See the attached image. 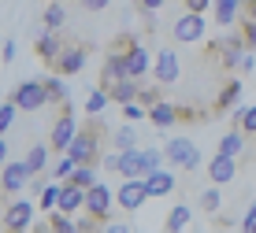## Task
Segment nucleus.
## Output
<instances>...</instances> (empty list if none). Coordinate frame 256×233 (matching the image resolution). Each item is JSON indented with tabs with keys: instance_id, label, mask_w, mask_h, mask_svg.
Returning a JSON list of instances; mask_svg holds the SVG:
<instances>
[{
	"instance_id": "obj_1",
	"label": "nucleus",
	"mask_w": 256,
	"mask_h": 233,
	"mask_svg": "<svg viewBox=\"0 0 256 233\" xmlns=\"http://www.w3.org/2000/svg\"><path fill=\"white\" fill-rule=\"evenodd\" d=\"M100 137H104V122H100V119L93 115V119H90V122H86L82 130L74 133V141H70V148L64 152V156H70V159H74L78 167H93L96 159H104Z\"/></svg>"
},
{
	"instance_id": "obj_2",
	"label": "nucleus",
	"mask_w": 256,
	"mask_h": 233,
	"mask_svg": "<svg viewBox=\"0 0 256 233\" xmlns=\"http://www.w3.org/2000/svg\"><path fill=\"white\" fill-rule=\"evenodd\" d=\"M74 133H78V119H74V107H67V104H64V111H60V119L52 122V137H48V145L56 148V152H67V148H70V141H74Z\"/></svg>"
},
{
	"instance_id": "obj_3",
	"label": "nucleus",
	"mask_w": 256,
	"mask_h": 233,
	"mask_svg": "<svg viewBox=\"0 0 256 233\" xmlns=\"http://www.w3.org/2000/svg\"><path fill=\"white\" fill-rule=\"evenodd\" d=\"M12 100L22 107V111H41L48 104V93H45V82H22L12 89Z\"/></svg>"
},
{
	"instance_id": "obj_4",
	"label": "nucleus",
	"mask_w": 256,
	"mask_h": 233,
	"mask_svg": "<svg viewBox=\"0 0 256 233\" xmlns=\"http://www.w3.org/2000/svg\"><path fill=\"white\" fill-rule=\"evenodd\" d=\"M86 59H90V44H64V52H60V59L52 63V70L70 78V74H78V70L86 67Z\"/></svg>"
},
{
	"instance_id": "obj_5",
	"label": "nucleus",
	"mask_w": 256,
	"mask_h": 233,
	"mask_svg": "<svg viewBox=\"0 0 256 233\" xmlns=\"http://www.w3.org/2000/svg\"><path fill=\"white\" fill-rule=\"evenodd\" d=\"M164 152H167V163H171V167H182V170H193V167L200 163L197 145H193V141H186V137H174Z\"/></svg>"
},
{
	"instance_id": "obj_6",
	"label": "nucleus",
	"mask_w": 256,
	"mask_h": 233,
	"mask_svg": "<svg viewBox=\"0 0 256 233\" xmlns=\"http://www.w3.org/2000/svg\"><path fill=\"white\" fill-rule=\"evenodd\" d=\"M116 200H119V208H122V211L134 215V211H141V204L152 200V196H148V189H145V178H134V182H122V185H119Z\"/></svg>"
},
{
	"instance_id": "obj_7",
	"label": "nucleus",
	"mask_w": 256,
	"mask_h": 233,
	"mask_svg": "<svg viewBox=\"0 0 256 233\" xmlns=\"http://www.w3.org/2000/svg\"><path fill=\"white\" fill-rule=\"evenodd\" d=\"M171 33H174V41H182V44H197L204 37V15H193V11L178 15V22H174Z\"/></svg>"
},
{
	"instance_id": "obj_8",
	"label": "nucleus",
	"mask_w": 256,
	"mask_h": 233,
	"mask_svg": "<svg viewBox=\"0 0 256 233\" xmlns=\"http://www.w3.org/2000/svg\"><path fill=\"white\" fill-rule=\"evenodd\" d=\"M30 222H34V204L30 200H15L12 208L4 211V230L8 233H22Z\"/></svg>"
},
{
	"instance_id": "obj_9",
	"label": "nucleus",
	"mask_w": 256,
	"mask_h": 233,
	"mask_svg": "<svg viewBox=\"0 0 256 233\" xmlns=\"http://www.w3.org/2000/svg\"><path fill=\"white\" fill-rule=\"evenodd\" d=\"M152 74H156L160 85L178 82V56H174V48H160V56H156V63H152Z\"/></svg>"
},
{
	"instance_id": "obj_10",
	"label": "nucleus",
	"mask_w": 256,
	"mask_h": 233,
	"mask_svg": "<svg viewBox=\"0 0 256 233\" xmlns=\"http://www.w3.org/2000/svg\"><path fill=\"white\" fill-rule=\"evenodd\" d=\"M174 185H178V178H174L171 170H148V174H145V189H148V196H152V200L171 196Z\"/></svg>"
},
{
	"instance_id": "obj_11",
	"label": "nucleus",
	"mask_w": 256,
	"mask_h": 233,
	"mask_svg": "<svg viewBox=\"0 0 256 233\" xmlns=\"http://www.w3.org/2000/svg\"><path fill=\"white\" fill-rule=\"evenodd\" d=\"M234 174H238L234 156H223V152H216V156H212V163H208V178H212V185H226V182H234Z\"/></svg>"
},
{
	"instance_id": "obj_12",
	"label": "nucleus",
	"mask_w": 256,
	"mask_h": 233,
	"mask_svg": "<svg viewBox=\"0 0 256 233\" xmlns=\"http://www.w3.org/2000/svg\"><path fill=\"white\" fill-rule=\"evenodd\" d=\"M126 78H130V74H126V63H122L119 56H108V59H104V67H100V89H108V93H112V89H119Z\"/></svg>"
},
{
	"instance_id": "obj_13",
	"label": "nucleus",
	"mask_w": 256,
	"mask_h": 233,
	"mask_svg": "<svg viewBox=\"0 0 256 233\" xmlns=\"http://www.w3.org/2000/svg\"><path fill=\"white\" fill-rule=\"evenodd\" d=\"M145 174H148L145 152H141V148L122 152V163H119V178H122V182H134V178H145Z\"/></svg>"
},
{
	"instance_id": "obj_14",
	"label": "nucleus",
	"mask_w": 256,
	"mask_h": 233,
	"mask_svg": "<svg viewBox=\"0 0 256 233\" xmlns=\"http://www.w3.org/2000/svg\"><path fill=\"white\" fill-rule=\"evenodd\" d=\"M86 211H90L93 219H108V211H112V189L108 185H93V189L86 193Z\"/></svg>"
},
{
	"instance_id": "obj_15",
	"label": "nucleus",
	"mask_w": 256,
	"mask_h": 233,
	"mask_svg": "<svg viewBox=\"0 0 256 233\" xmlns=\"http://www.w3.org/2000/svg\"><path fill=\"white\" fill-rule=\"evenodd\" d=\"M26 178H34L30 167H26V159H22V163H19V159L4 163V193H19L22 185H26Z\"/></svg>"
},
{
	"instance_id": "obj_16",
	"label": "nucleus",
	"mask_w": 256,
	"mask_h": 233,
	"mask_svg": "<svg viewBox=\"0 0 256 233\" xmlns=\"http://www.w3.org/2000/svg\"><path fill=\"white\" fill-rule=\"evenodd\" d=\"M182 115H178V107H174L171 100H160V104H152L148 107V122L152 126H160V130H167V126H174Z\"/></svg>"
},
{
	"instance_id": "obj_17",
	"label": "nucleus",
	"mask_w": 256,
	"mask_h": 233,
	"mask_svg": "<svg viewBox=\"0 0 256 233\" xmlns=\"http://www.w3.org/2000/svg\"><path fill=\"white\" fill-rule=\"evenodd\" d=\"M119 59L126 63V74H130V78H141V74H148V67H152V59H148V52L141 48V44H138V48H130L126 56H119Z\"/></svg>"
},
{
	"instance_id": "obj_18",
	"label": "nucleus",
	"mask_w": 256,
	"mask_h": 233,
	"mask_svg": "<svg viewBox=\"0 0 256 233\" xmlns=\"http://www.w3.org/2000/svg\"><path fill=\"white\" fill-rule=\"evenodd\" d=\"M60 52H64V41H60L56 33L41 30V37H38V59H45V63H56Z\"/></svg>"
},
{
	"instance_id": "obj_19",
	"label": "nucleus",
	"mask_w": 256,
	"mask_h": 233,
	"mask_svg": "<svg viewBox=\"0 0 256 233\" xmlns=\"http://www.w3.org/2000/svg\"><path fill=\"white\" fill-rule=\"evenodd\" d=\"M78 208H86V189H78V185H64V193H60V208L56 211H64V215H74Z\"/></svg>"
},
{
	"instance_id": "obj_20",
	"label": "nucleus",
	"mask_w": 256,
	"mask_h": 233,
	"mask_svg": "<svg viewBox=\"0 0 256 233\" xmlns=\"http://www.w3.org/2000/svg\"><path fill=\"white\" fill-rule=\"evenodd\" d=\"M212 7H216V22H219V26H223V30H226V26H234L238 11H242V7H245V0H216V4H212Z\"/></svg>"
},
{
	"instance_id": "obj_21",
	"label": "nucleus",
	"mask_w": 256,
	"mask_h": 233,
	"mask_svg": "<svg viewBox=\"0 0 256 233\" xmlns=\"http://www.w3.org/2000/svg\"><path fill=\"white\" fill-rule=\"evenodd\" d=\"M64 22H67V7L60 4V0H52V4L45 7V15H41V26H45L48 33H60Z\"/></svg>"
},
{
	"instance_id": "obj_22",
	"label": "nucleus",
	"mask_w": 256,
	"mask_h": 233,
	"mask_svg": "<svg viewBox=\"0 0 256 233\" xmlns=\"http://www.w3.org/2000/svg\"><path fill=\"white\" fill-rule=\"evenodd\" d=\"M219 152H223V156H234V159H238V156L245 152V133L238 130V126H234L230 133H223V141H219Z\"/></svg>"
},
{
	"instance_id": "obj_23",
	"label": "nucleus",
	"mask_w": 256,
	"mask_h": 233,
	"mask_svg": "<svg viewBox=\"0 0 256 233\" xmlns=\"http://www.w3.org/2000/svg\"><path fill=\"white\" fill-rule=\"evenodd\" d=\"M112 145H116V152L138 148V130H134V122H126V126H119L116 133H112Z\"/></svg>"
},
{
	"instance_id": "obj_24",
	"label": "nucleus",
	"mask_w": 256,
	"mask_h": 233,
	"mask_svg": "<svg viewBox=\"0 0 256 233\" xmlns=\"http://www.w3.org/2000/svg\"><path fill=\"white\" fill-rule=\"evenodd\" d=\"M186 226H190V204L171 208V215H167V222H164V230H167V233H182Z\"/></svg>"
},
{
	"instance_id": "obj_25",
	"label": "nucleus",
	"mask_w": 256,
	"mask_h": 233,
	"mask_svg": "<svg viewBox=\"0 0 256 233\" xmlns=\"http://www.w3.org/2000/svg\"><path fill=\"white\" fill-rule=\"evenodd\" d=\"M238 96H242V82L234 78V82H226V85H223V93L216 96V111H226V107H234V104H238Z\"/></svg>"
},
{
	"instance_id": "obj_26",
	"label": "nucleus",
	"mask_w": 256,
	"mask_h": 233,
	"mask_svg": "<svg viewBox=\"0 0 256 233\" xmlns=\"http://www.w3.org/2000/svg\"><path fill=\"white\" fill-rule=\"evenodd\" d=\"M138 93H141V85H138V78H126L119 89H112V100L116 104H134L138 100Z\"/></svg>"
},
{
	"instance_id": "obj_27",
	"label": "nucleus",
	"mask_w": 256,
	"mask_h": 233,
	"mask_svg": "<svg viewBox=\"0 0 256 233\" xmlns=\"http://www.w3.org/2000/svg\"><path fill=\"white\" fill-rule=\"evenodd\" d=\"M45 93H48V104H67V85H64V74H52V78H45Z\"/></svg>"
},
{
	"instance_id": "obj_28",
	"label": "nucleus",
	"mask_w": 256,
	"mask_h": 233,
	"mask_svg": "<svg viewBox=\"0 0 256 233\" xmlns=\"http://www.w3.org/2000/svg\"><path fill=\"white\" fill-rule=\"evenodd\" d=\"M234 122L242 133H249V137H256V104L252 107H238L234 111Z\"/></svg>"
},
{
	"instance_id": "obj_29",
	"label": "nucleus",
	"mask_w": 256,
	"mask_h": 233,
	"mask_svg": "<svg viewBox=\"0 0 256 233\" xmlns=\"http://www.w3.org/2000/svg\"><path fill=\"white\" fill-rule=\"evenodd\" d=\"M26 167H30V174H41V170L48 167V148L45 145H34L30 156H26Z\"/></svg>"
},
{
	"instance_id": "obj_30",
	"label": "nucleus",
	"mask_w": 256,
	"mask_h": 233,
	"mask_svg": "<svg viewBox=\"0 0 256 233\" xmlns=\"http://www.w3.org/2000/svg\"><path fill=\"white\" fill-rule=\"evenodd\" d=\"M200 211H208V215H216L219 208H223V193H219V185H212V189H204L200 193Z\"/></svg>"
},
{
	"instance_id": "obj_31",
	"label": "nucleus",
	"mask_w": 256,
	"mask_h": 233,
	"mask_svg": "<svg viewBox=\"0 0 256 233\" xmlns=\"http://www.w3.org/2000/svg\"><path fill=\"white\" fill-rule=\"evenodd\" d=\"M48 226H52V233H82V226H78L70 215H64V211H56L48 219Z\"/></svg>"
},
{
	"instance_id": "obj_32",
	"label": "nucleus",
	"mask_w": 256,
	"mask_h": 233,
	"mask_svg": "<svg viewBox=\"0 0 256 233\" xmlns=\"http://www.w3.org/2000/svg\"><path fill=\"white\" fill-rule=\"evenodd\" d=\"M108 104H112V93H108V89H96V93H90V100H86V111H90V115H104Z\"/></svg>"
},
{
	"instance_id": "obj_33",
	"label": "nucleus",
	"mask_w": 256,
	"mask_h": 233,
	"mask_svg": "<svg viewBox=\"0 0 256 233\" xmlns=\"http://www.w3.org/2000/svg\"><path fill=\"white\" fill-rule=\"evenodd\" d=\"M19 111H22V107L15 104V100H4V107H0V133H8V130L15 126V119H19Z\"/></svg>"
},
{
	"instance_id": "obj_34",
	"label": "nucleus",
	"mask_w": 256,
	"mask_h": 233,
	"mask_svg": "<svg viewBox=\"0 0 256 233\" xmlns=\"http://www.w3.org/2000/svg\"><path fill=\"white\" fill-rule=\"evenodd\" d=\"M70 185H78V189L90 193L93 185H100V182H96V170H93V167H78V170H74V178H70Z\"/></svg>"
},
{
	"instance_id": "obj_35",
	"label": "nucleus",
	"mask_w": 256,
	"mask_h": 233,
	"mask_svg": "<svg viewBox=\"0 0 256 233\" xmlns=\"http://www.w3.org/2000/svg\"><path fill=\"white\" fill-rule=\"evenodd\" d=\"M74 170H78V163H74L70 156H64L56 167H52V178H56V182H70V178H74Z\"/></svg>"
},
{
	"instance_id": "obj_36",
	"label": "nucleus",
	"mask_w": 256,
	"mask_h": 233,
	"mask_svg": "<svg viewBox=\"0 0 256 233\" xmlns=\"http://www.w3.org/2000/svg\"><path fill=\"white\" fill-rule=\"evenodd\" d=\"M60 193H64V185H45V193H41V211L60 208Z\"/></svg>"
},
{
	"instance_id": "obj_37",
	"label": "nucleus",
	"mask_w": 256,
	"mask_h": 233,
	"mask_svg": "<svg viewBox=\"0 0 256 233\" xmlns=\"http://www.w3.org/2000/svg\"><path fill=\"white\" fill-rule=\"evenodd\" d=\"M164 159H167L164 148H145V167H148V170H160Z\"/></svg>"
},
{
	"instance_id": "obj_38",
	"label": "nucleus",
	"mask_w": 256,
	"mask_h": 233,
	"mask_svg": "<svg viewBox=\"0 0 256 233\" xmlns=\"http://www.w3.org/2000/svg\"><path fill=\"white\" fill-rule=\"evenodd\" d=\"M122 119H126V122H134V119H148V111L134 100V104H122Z\"/></svg>"
},
{
	"instance_id": "obj_39",
	"label": "nucleus",
	"mask_w": 256,
	"mask_h": 233,
	"mask_svg": "<svg viewBox=\"0 0 256 233\" xmlns=\"http://www.w3.org/2000/svg\"><path fill=\"white\" fill-rule=\"evenodd\" d=\"M138 104H141V107L160 104V89H141V93H138Z\"/></svg>"
},
{
	"instance_id": "obj_40",
	"label": "nucleus",
	"mask_w": 256,
	"mask_h": 233,
	"mask_svg": "<svg viewBox=\"0 0 256 233\" xmlns=\"http://www.w3.org/2000/svg\"><path fill=\"white\" fill-rule=\"evenodd\" d=\"M119 163H122V152H104V159H100V167L116 170V174H119Z\"/></svg>"
},
{
	"instance_id": "obj_41",
	"label": "nucleus",
	"mask_w": 256,
	"mask_h": 233,
	"mask_svg": "<svg viewBox=\"0 0 256 233\" xmlns=\"http://www.w3.org/2000/svg\"><path fill=\"white\" fill-rule=\"evenodd\" d=\"M108 4H112V0H78V7H82V11H104Z\"/></svg>"
},
{
	"instance_id": "obj_42",
	"label": "nucleus",
	"mask_w": 256,
	"mask_h": 233,
	"mask_svg": "<svg viewBox=\"0 0 256 233\" xmlns=\"http://www.w3.org/2000/svg\"><path fill=\"white\" fill-rule=\"evenodd\" d=\"M208 4H216V0H186V11H193V15H204V11H208Z\"/></svg>"
},
{
	"instance_id": "obj_43",
	"label": "nucleus",
	"mask_w": 256,
	"mask_h": 233,
	"mask_svg": "<svg viewBox=\"0 0 256 233\" xmlns=\"http://www.w3.org/2000/svg\"><path fill=\"white\" fill-rule=\"evenodd\" d=\"M242 33H245V44H249V52H256V22H245Z\"/></svg>"
},
{
	"instance_id": "obj_44",
	"label": "nucleus",
	"mask_w": 256,
	"mask_h": 233,
	"mask_svg": "<svg viewBox=\"0 0 256 233\" xmlns=\"http://www.w3.org/2000/svg\"><path fill=\"white\" fill-rule=\"evenodd\" d=\"M242 230L245 233H256V204L249 208V215H245V222H242Z\"/></svg>"
},
{
	"instance_id": "obj_45",
	"label": "nucleus",
	"mask_w": 256,
	"mask_h": 233,
	"mask_svg": "<svg viewBox=\"0 0 256 233\" xmlns=\"http://www.w3.org/2000/svg\"><path fill=\"white\" fill-rule=\"evenodd\" d=\"M164 4H167V0H138V7H141V11H160Z\"/></svg>"
},
{
	"instance_id": "obj_46",
	"label": "nucleus",
	"mask_w": 256,
	"mask_h": 233,
	"mask_svg": "<svg viewBox=\"0 0 256 233\" xmlns=\"http://www.w3.org/2000/svg\"><path fill=\"white\" fill-rule=\"evenodd\" d=\"M100 233H134L130 226H122V222H108V226H104Z\"/></svg>"
},
{
	"instance_id": "obj_47",
	"label": "nucleus",
	"mask_w": 256,
	"mask_h": 233,
	"mask_svg": "<svg viewBox=\"0 0 256 233\" xmlns=\"http://www.w3.org/2000/svg\"><path fill=\"white\" fill-rule=\"evenodd\" d=\"M245 22H256V0H245Z\"/></svg>"
},
{
	"instance_id": "obj_48",
	"label": "nucleus",
	"mask_w": 256,
	"mask_h": 233,
	"mask_svg": "<svg viewBox=\"0 0 256 233\" xmlns=\"http://www.w3.org/2000/svg\"><path fill=\"white\" fill-rule=\"evenodd\" d=\"M12 59H15V41H8L4 44V63H12Z\"/></svg>"
},
{
	"instance_id": "obj_49",
	"label": "nucleus",
	"mask_w": 256,
	"mask_h": 233,
	"mask_svg": "<svg viewBox=\"0 0 256 233\" xmlns=\"http://www.w3.org/2000/svg\"><path fill=\"white\" fill-rule=\"evenodd\" d=\"M256 67V59H252V52H245V59H242V67H238V70H252Z\"/></svg>"
},
{
	"instance_id": "obj_50",
	"label": "nucleus",
	"mask_w": 256,
	"mask_h": 233,
	"mask_svg": "<svg viewBox=\"0 0 256 233\" xmlns=\"http://www.w3.org/2000/svg\"><path fill=\"white\" fill-rule=\"evenodd\" d=\"M30 233H52V226H48V222H45V226H34Z\"/></svg>"
},
{
	"instance_id": "obj_51",
	"label": "nucleus",
	"mask_w": 256,
	"mask_h": 233,
	"mask_svg": "<svg viewBox=\"0 0 256 233\" xmlns=\"http://www.w3.org/2000/svg\"><path fill=\"white\" fill-rule=\"evenodd\" d=\"M134 233H141V230H134Z\"/></svg>"
}]
</instances>
